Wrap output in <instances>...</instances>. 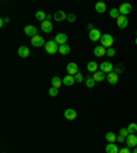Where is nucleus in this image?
<instances>
[{
	"instance_id": "nucleus-36",
	"label": "nucleus",
	"mask_w": 137,
	"mask_h": 153,
	"mask_svg": "<svg viewBox=\"0 0 137 153\" xmlns=\"http://www.w3.org/2000/svg\"><path fill=\"white\" fill-rule=\"evenodd\" d=\"M117 141H118V142H125V141H126V137H124V135L119 134V135H117Z\"/></svg>"
},
{
	"instance_id": "nucleus-11",
	"label": "nucleus",
	"mask_w": 137,
	"mask_h": 153,
	"mask_svg": "<svg viewBox=\"0 0 137 153\" xmlns=\"http://www.w3.org/2000/svg\"><path fill=\"white\" fill-rule=\"evenodd\" d=\"M41 30L44 33H52L54 25H52L51 21H44V22H41Z\"/></svg>"
},
{
	"instance_id": "nucleus-35",
	"label": "nucleus",
	"mask_w": 137,
	"mask_h": 153,
	"mask_svg": "<svg viewBox=\"0 0 137 153\" xmlns=\"http://www.w3.org/2000/svg\"><path fill=\"white\" fill-rule=\"evenodd\" d=\"M76 15H74V14H67V21H69V22H76Z\"/></svg>"
},
{
	"instance_id": "nucleus-6",
	"label": "nucleus",
	"mask_w": 137,
	"mask_h": 153,
	"mask_svg": "<svg viewBox=\"0 0 137 153\" xmlns=\"http://www.w3.org/2000/svg\"><path fill=\"white\" fill-rule=\"evenodd\" d=\"M100 71H103V73H106V74H110L114 71V66H112V63H110V62H103V63L100 64Z\"/></svg>"
},
{
	"instance_id": "nucleus-19",
	"label": "nucleus",
	"mask_w": 137,
	"mask_h": 153,
	"mask_svg": "<svg viewBox=\"0 0 137 153\" xmlns=\"http://www.w3.org/2000/svg\"><path fill=\"white\" fill-rule=\"evenodd\" d=\"M95 10L99 14H103V13H106V11H107V6H106V3H103V1H99V3H96Z\"/></svg>"
},
{
	"instance_id": "nucleus-28",
	"label": "nucleus",
	"mask_w": 137,
	"mask_h": 153,
	"mask_svg": "<svg viewBox=\"0 0 137 153\" xmlns=\"http://www.w3.org/2000/svg\"><path fill=\"white\" fill-rule=\"evenodd\" d=\"M121 15V13H119V10L118 8H111L110 10V16H111V18H118V16Z\"/></svg>"
},
{
	"instance_id": "nucleus-18",
	"label": "nucleus",
	"mask_w": 137,
	"mask_h": 153,
	"mask_svg": "<svg viewBox=\"0 0 137 153\" xmlns=\"http://www.w3.org/2000/svg\"><path fill=\"white\" fill-rule=\"evenodd\" d=\"M18 55L21 57H28L29 55H30V51H29V48L25 47V45H22V47L18 48Z\"/></svg>"
},
{
	"instance_id": "nucleus-42",
	"label": "nucleus",
	"mask_w": 137,
	"mask_h": 153,
	"mask_svg": "<svg viewBox=\"0 0 137 153\" xmlns=\"http://www.w3.org/2000/svg\"><path fill=\"white\" fill-rule=\"evenodd\" d=\"M136 45H137V38H136Z\"/></svg>"
},
{
	"instance_id": "nucleus-14",
	"label": "nucleus",
	"mask_w": 137,
	"mask_h": 153,
	"mask_svg": "<svg viewBox=\"0 0 137 153\" xmlns=\"http://www.w3.org/2000/svg\"><path fill=\"white\" fill-rule=\"evenodd\" d=\"M118 79H119V76H118V74L117 73H110V74H107V82L109 83H111V85H115V83L118 82Z\"/></svg>"
},
{
	"instance_id": "nucleus-13",
	"label": "nucleus",
	"mask_w": 137,
	"mask_h": 153,
	"mask_svg": "<svg viewBox=\"0 0 137 153\" xmlns=\"http://www.w3.org/2000/svg\"><path fill=\"white\" fill-rule=\"evenodd\" d=\"M93 53L97 57H102V56H104V55H107V49H106L104 47H102V45H97V47H95V49H93Z\"/></svg>"
},
{
	"instance_id": "nucleus-20",
	"label": "nucleus",
	"mask_w": 137,
	"mask_h": 153,
	"mask_svg": "<svg viewBox=\"0 0 137 153\" xmlns=\"http://www.w3.org/2000/svg\"><path fill=\"white\" fill-rule=\"evenodd\" d=\"M63 85H66V86H73L74 85V82H76V79H74V76L73 75H66V76H63Z\"/></svg>"
},
{
	"instance_id": "nucleus-3",
	"label": "nucleus",
	"mask_w": 137,
	"mask_h": 153,
	"mask_svg": "<svg viewBox=\"0 0 137 153\" xmlns=\"http://www.w3.org/2000/svg\"><path fill=\"white\" fill-rule=\"evenodd\" d=\"M30 42H32V45H33V47H36V48H40V47H43V45L45 47V44H47L44 38H43L41 36H38V34L34 36V37H32Z\"/></svg>"
},
{
	"instance_id": "nucleus-8",
	"label": "nucleus",
	"mask_w": 137,
	"mask_h": 153,
	"mask_svg": "<svg viewBox=\"0 0 137 153\" xmlns=\"http://www.w3.org/2000/svg\"><path fill=\"white\" fill-rule=\"evenodd\" d=\"M102 32H100L99 29H93L92 32H89V40L91 41H99L100 38H102Z\"/></svg>"
},
{
	"instance_id": "nucleus-12",
	"label": "nucleus",
	"mask_w": 137,
	"mask_h": 153,
	"mask_svg": "<svg viewBox=\"0 0 137 153\" xmlns=\"http://www.w3.org/2000/svg\"><path fill=\"white\" fill-rule=\"evenodd\" d=\"M93 79L96 81V82H103V81H106L107 79V74L106 73H103V71H96L95 74H93Z\"/></svg>"
},
{
	"instance_id": "nucleus-23",
	"label": "nucleus",
	"mask_w": 137,
	"mask_h": 153,
	"mask_svg": "<svg viewBox=\"0 0 137 153\" xmlns=\"http://www.w3.org/2000/svg\"><path fill=\"white\" fill-rule=\"evenodd\" d=\"M51 83H52V86H54V88L59 89V88L62 86V83H63V81H62L59 76H54V78L51 79Z\"/></svg>"
},
{
	"instance_id": "nucleus-37",
	"label": "nucleus",
	"mask_w": 137,
	"mask_h": 153,
	"mask_svg": "<svg viewBox=\"0 0 137 153\" xmlns=\"http://www.w3.org/2000/svg\"><path fill=\"white\" fill-rule=\"evenodd\" d=\"M119 153H132V152L129 150V148H122V149H119Z\"/></svg>"
},
{
	"instance_id": "nucleus-30",
	"label": "nucleus",
	"mask_w": 137,
	"mask_h": 153,
	"mask_svg": "<svg viewBox=\"0 0 137 153\" xmlns=\"http://www.w3.org/2000/svg\"><path fill=\"white\" fill-rule=\"evenodd\" d=\"M74 79H76L77 83H81L84 81V75L81 73H78V74H76V75H74Z\"/></svg>"
},
{
	"instance_id": "nucleus-16",
	"label": "nucleus",
	"mask_w": 137,
	"mask_h": 153,
	"mask_svg": "<svg viewBox=\"0 0 137 153\" xmlns=\"http://www.w3.org/2000/svg\"><path fill=\"white\" fill-rule=\"evenodd\" d=\"M55 41H56L59 45L66 44L67 42V36L64 34V33H59V34H56V37H55Z\"/></svg>"
},
{
	"instance_id": "nucleus-27",
	"label": "nucleus",
	"mask_w": 137,
	"mask_h": 153,
	"mask_svg": "<svg viewBox=\"0 0 137 153\" xmlns=\"http://www.w3.org/2000/svg\"><path fill=\"white\" fill-rule=\"evenodd\" d=\"M85 85H86V88H95V85H96V81L93 79V76H88L85 79Z\"/></svg>"
},
{
	"instance_id": "nucleus-7",
	"label": "nucleus",
	"mask_w": 137,
	"mask_h": 153,
	"mask_svg": "<svg viewBox=\"0 0 137 153\" xmlns=\"http://www.w3.org/2000/svg\"><path fill=\"white\" fill-rule=\"evenodd\" d=\"M119 13H121V15H125V16H128V14H130L132 11V4L129 3H122L121 6H119Z\"/></svg>"
},
{
	"instance_id": "nucleus-33",
	"label": "nucleus",
	"mask_w": 137,
	"mask_h": 153,
	"mask_svg": "<svg viewBox=\"0 0 137 153\" xmlns=\"http://www.w3.org/2000/svg\"><path fill=\"white\" fill-rule=\"evenodd\" d=\"M115 53H117V52H115L114 48H109V49H107V56L112 57V56H115Z\"/></svg>"
},
{
	"instance_id": "nucleus-2",
	"label": "nucleus",
	"mask_w": 137,
	"mask_h": 153,
	"mask_svg": "<svg viewBox=\"0 0 137 153\" xmlns=\"http://www.w3.org/2000/svg\"><path fill=\"white\" fill-rule=\"evenodd\" d=\"M45 51L49 55H55L56 52H59V44H58L55 40L54 41H48L47 44H45Z\"/></svg>"
},
{
	"instance_id": "nucleus-34",
	"label": "nucleus",
	"mask_w": 137,
	"mask_h": 153,
	"mask_svg": "<svg viewBox=\"0 0 137 153\" xmlns=\"http://www.w3.org/2000/svg\"><path fill=\"white\" fill-rule=\"evenodd\" d=\"M119 134H121V135H124V137H128V135H129L128 127H125V128H121V130H119Z\"/></svg>"
},
{
	"instance_id": "nucleus-25",
	"label": "nucleus",
	"mask_w": 137,
	"mask_h": 153,
	"mask_svg": "<svg viewBox=\"0 0 137 153\" xmlns=\"http://www.w3.org/2000/svg\"><path fill=\"white\" fill-rule=\"evenodd\" d=\"M106 140H107L109 143H115V141H117V135H115L114 133H107L106 134Z\"/></svg>"
},
{
	"instance_id": "nucleus-21",
	"label": "nucleus",
	"mask_w": 137,
	"mask_h": 153,
	"mask_svg": "<svg viewBox=\"0 0 137 153\" xmlns=\"http://www.w3.org/2000/svg\"><path fill=\"white\" fill-rule=\"evenodd\" d=\"M106 152L107 153H119V149L115 143H107L106 146Z\"/></svg>"
},
{
	"instance_id": "nucleus-10",
	"label": "nucleus",
	"mask_w": 137,
	"mask_h": 153,
	"mask_svg": "<svg viewBox=\"0 0 137 153\" xmlns=\"http://www.w3.org/2000/svg\"><path fill=\"white\" fill-rule=\"evenodd\" d=\"M37 27L33 25H28L25 26V34L29 36V37H34V36H37Z\"/></svg>"
},
{
	"instance_id": "nucleus-15",
	"label": "nucleus",
	"mask_w": 137,
	"mask_h": 153,
	"mask_svg": "<svg viewBox=\"0 0 137 153\" xmlns=\"http://www.w3.org/2000/svg\"><path fill=\"white\" fill-rule=\"evenodd\" d=\"M64 118H66L67 120H74V119L77 118V112L71 108L66 109V111H64Z\"/></svg>"
},
{
	"instance_id": "nucleus-17",
	"label": "nucleus",
	"mask_w": 137,
	"mask_h": 153,
	"mask_svg": "<svg viewBox=\"0 0 137 153\" xmlns=\"http://www.w3.org/2000/svg\"><path fill=\"white\" fill-rule=\"evenodd\" d=\"M54 19L55 21H58V22H62V21L67 19V15H66L64 11H56V13L54 14Z\"/></svg>"
},
{
	"instance_id": "nucleus-40",
	"label": "nucleus",
	"mask_w": 137,
	"mask_h": 153,
	"mask_svg": "<svg viewBox=\"0 0 137 153\" xmlns=\"http://www.w3.org/2000/svg\"><path fill=\"white\" fill-rule=\"evenodd\" d=\"M3 21H4V23H8L10 22V18H3Z\"/></svg>"
},
{
	"instance_id": "nucleus-32",
	"label": "nucleus",
	"mask_w": 137,
	"mask_h": 153,
	"mask_svg": "<svg viewBox=\"0 0 137 153\" xmlns=\"http://www.w3.org/2000/svg\"><path fill=\"white\" fill-rule=\"evenodd\" d=\"M124 70H125L124 64H118V66H117V67H114V71H115V73H117V74H121Z\"/></svg>"
},
{
	"instance_id": "nucleus-1",
	"label": "nucleus",
	"mask_w": 137,
	"mask_h": 153,
	"mask_svg": "<svg viewBox=\"0 0 137 153\" xmlns=\"http://www.w3.org/2000/svg\"><path fill=\"white\" fill-rule=\"evenodd\" d=\"M112 44H114V37L111 34H103L102 38H100V45L104 47L106 49H109V48H112Z\"/></svg>"
},
{
	"instance_id": "nucleus-39",
	"label": "nucleus",
	"mask_w": 137,
	"mask_h": 153,
	"mask_svg": "<svg viewBox=\"0 0 137 153\" xmlns=\"http://www.w3.org/2000/svg\"><path fill=\"white\" fill-rule=\"evenodd\" d=\"M52 18H54V16H52L51 14H47V21H51Z\"/></svg>"
},
{
	"instance_id": "nucleus-26",
	"label": "nucleus",
	"mask_w": 137,
	"mask_h": 153,
	"mask_svg": "<svg viewBox=\"0 0 137 153\" xmlns=\"http://www.w3.org/2000/svg\"><path fill=\"white\" fill-rule=\"evenodd\" d=\"M36 19H38L40 22H44V21H47V14L44 11H37L36 13Z\"/></svg>"
},
{
	"instance_id": "nucleus-29",
	"label": "nucleus",
	"mask_w": 137,
	"mask_h": 153,
	"mask_svg": "<svg viewBox=\"0 0 137 153\" xmlns=\"http://www.w3.org/2000/svg\"><path fill=\"white\" fill-rule=\"evenodd\" d=\"M128 131H129V134H136L137 133V123H130L129 124Z\"/></svg>"
},
{
	"instance_id": "nucleus-22",
	"label": "nucleus",
	"mask_w": 137,
	"mask_h": 153,
	"mask_svg": "<svg viewBox=\"0 0 137 153\" xmlns=\"http://www.w3.org/2000/svg\"><path fill=\"white\" fill-rule=\"evenodd\" d=\"M99 64L96 63V62H89L88 63V66H86V68H88V71H91V73H96V71H99L97 68H99Z\"/></svg>"
},
{
	"instance_id": "nucleus-4",
	"label": "nucleus",
	"mask_w": 137,
	"mask_h": 153,
	"mask_svg": "<svg viewBox=\"0 0 137 153\" xmlns=\"http://www.w3.org/2000/svg\"><path fill=\"white\" fill-rule=\"evenodd\" d=\"M128 25H129V19H128V16L119 15L118 18H117V26H118L119 29H125Z\"/></svg>"
},
{
	"instance_id": "nucleus-5",
	"label": "nucleus",
	"mask_w": 137,
	"mask_h": 153,
	"mask_svg": "<svg viewBox=\"0 0 137 153\" xmlns=\"http://www.w3.org/2000/svg\"><path fill=\"white\" fill-rule=\"evenodd\" d=\"M66 70H67V73H69V75H73V76L76 75V74L80 73V71H78V64L74 63V62H71V63L67 64Z\"/></svg>"
},
{
	"instance_id": "nucleus-31",
	"label": "nucleus",
	"mask_w": 137,
	"mask_h": 153,
	"mask_svg": "<svg viewBox=\"0 0 137 153\" xmlns=\"http://www.w3.org/2000/svg\"><path fill=\"white\" fill-rule=\"evenodd\" d=\"M48 93H49V96H52V97H56L58 93H59V89H56V88H54V86H52Z\"/></svg>"
},
{
	"instance_id": "nucleus-38",
	"label": "nucleus",
	"mask_w": 137,
	"mask_h": 153,
	"mask_svg": "<svg viewBox=\"0 0 137 153\" xmlns=\"http://www.w3.org/2000/svg\"><path fill=\"white\" fill-rule=\"evenodd\" d=\"M88 29H89V32H92V30H93V29H95V27H93V25H92V23H89V25H88Z\"/></svg>"
},
{
	"instance_id": "nucleus-9",
	"label": "nucleus",
	"mask_w": 137,
	"mask_h": 153,
	"mask_svg": "<svg viewBox=\"0 0 137 153\" xmlns=\"http://www.w3.org/2000/svg\"><path fill=\"white\" fill-rule=\"evenodd\" d=\"M126 145H128L129 148L137 146V135L136 134H129L128 137H126Z\"/></svg>"
},
{
	"instance_id": "nucleus-24",
	"label": "nucleus",
	"mask_w": 137,
	"mask_h": 153,
	"mask_svg": "<svg viewBox=\"0 0 137 153\" xmlns=\"http://www.w3.org/2000/svg\"><path fill=\"white\" fill-rule=\"evenodd\" d=\"M71 51V48L69 47L67 44H63V45H59V52H61L62 55H69Z\"/></svg>"
},
{
	"instance_id": "nucleus-41",
	"label": "nucleus",
	"mask_w": 137,
	"mask_h": 153,
	"mask_svg": "<svg viewBox=\"0 0 137 153\" xmlns=\"http://www.w3.org/2000/svg\"><path fill=\"white\" fill-rule=\"evenodd\" d=\"M133 153H137V148H136V149H134V150H133Z\"/></svg>"
}]
</instances>
